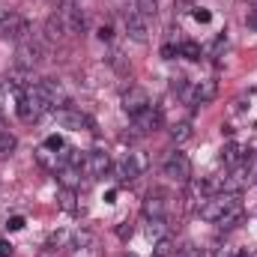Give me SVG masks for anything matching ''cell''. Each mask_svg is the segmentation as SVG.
I'll use <instances>...</instances> for the list:
<instances>
[{
  "label": "cell",
  "mask_w": 257,
  "mask_h": 257,
  "mask_svg": "<svg viewBox=\"0 0 257 257\" xmlns=\"http://www.w3.org/2000/svg\"><path fill=\"white\" fill-rule=\"evenodd\" d=\"M150 105H153V102H150V93H147L144 87H128L126 93H123V111H126L128 117L147 111Z\"/></svg>",
  "instance_id": "cell-8"
},
{
  "label": "cell",
  "mask_w": 257,
  "mask_h": 257,
  "mask_svg": "<svg viewBox=\"0 0 257 257\" xmlns=\"http://www.w3.org/2000/svg\"><path fill=\"white\" fill-rule=\"evenodd\" d=\"M218 96V84L212 81V78H206V81H200L197 87H194V105H209L212 99Z\"/></svg>",
  "instance_id": "cell-14"
},
{
  "label": "cell",
  "mask_w": 257,
  "mask_h": 257,
  "mask_svg": "<svg viewBox=\"0 0 257 257\" xmlns=\"http://www.w3.org/2000/svg\"><path fill=\"white\" fill-rule=\"evenodd\" d=\"M66 236H69L66 230H54V233L48 236V248H57V245H63V242H66Z\"/></svg>",
  "instance_id": "cell-29"
},
{
  "label": "cell",
  "mask_w": 257,
  "mask_h": 257,
  "mask_svg": "<svg viewBox=\"0 0 257 257\" xmlns=\"http://www.w3.org/2000/svg\"><path fill=\"white\" fill-rule=\"evenodd\" d=\"M36 159H39V165H42V168H51V171H57V168H60V171H63V159H60L57 153L45 150V147L36 153Z\"/></svg>",
  "instance_id": "cell-18"
},
{
  "label": "cell",
  "mask_w": 257,
  "mask_h": 257,
  "mask_svg": "<svg viewBox=\"0 0 257 257\" xmlns=\"http://www.w3.org/2000/svg\"><path fill=\"white\" fill-rule=\"evenodd\" d=\"M162 171H165V177L174 180V183H189V180H192V159H189L186 153L174 150V153L165 159Z\"/></svg>",
  "instance_id": "cell-6"
},
{
  "label": "cell",
  "mask_w": 257,
  "mask_h": 257,
  "mask_svg": "<svg viewBox=\"0 0 257 257\" xmlns=\"http://www.w3.org/2000/svg\"><path fill=\"white\" fill-rule=\"evenodd\" d=\"M72 248H75V251H87V248H93V233H90L87 227L75 230V233H72Z\"/></svg>",
  "instance_id": "cell-19"
},
{
  "label": "cell",
  "mask_w": 257,
  "mask_h": 257,
  "mask_svg": "<svg viewBox=\"0 0 257 257\" xmlns=\"http://www.w3.org/2000/svg\"><path fill=\"white\" fill-rule=\"evenodd\" d=\"M0 257H12V245L6 239H0Z\"/></svg>",
  "instance_id": "cell-34"
},
{
  "label": "cell",
  "mask_w": 257,
  "mask_h": 257,
  "mask_svg": "<svg viewBox=\"0 0 257 257\" xmlns=\"http://www.w3.org/2000/svg\"><path fill=\"white\" fill-rule=\"evenodd\" d=\"M239 203V194H212V197H206V200H200V206H197V215L203 218V221H218L230 206H236Z\"/></svg>",
  "instance_id": "cell-1"
},
{
  "label": "cell",
  "mask_w": 257,
  "mask_h": 257,
  "mask_svg": "<svg viewBox=\"0 0 257 257\" xmlns=\"http://www.w3.org/2000/svg\"><path fill=\"white\" fill-rule=\"evenodd\" d=\"M174 3H177V9H183V12L194 9V0H174Z\"/></svg>",
  "instance_id": "cell-33"
},
{
  "label": "cell",
  "mask_w": 257,
  "mask_h": 257,
  "mask_svg": "<svg viewBox=\"0 0 257 257\" xmlns=\"http://www.w3.org/2000/svg\"><path fill=\"white\" fill-rule=\"evenodd\" d=\"M45 150H51V153H57V150H66L63 138H60V135H51V138H45Z\"/></svg>",
  "instance_id": "cell-28"
},
{
  "label": "cell",
  "mask_w": 257,
  "mask_h": 257,
  "mask_svg": "<svg viewBox=\"0 0 257 257\" xmlns=\"http://www.w3.org/2000/svg\"><path fill=\"white\" fill-rule=\"evenodd\" d=\"M45 60H48V51H45V45L39 39L18 42V48H15V63H18V69H33V66H42Z\"/></svg>",
  "instance_id": "cell-3"
},
{
  "label": "cell",
  "mask_w": 257,
  "mask_h": 257,
  "mask_svg": "<svg viewBox=\"0 0 257 257\" xmlns=\"http://www.w3.org/2000/svg\"><path fill=\"white\" fill-rule=\"evenodd\" d=\"M194 21L209 24V21H212V12H209V9H194Z\"/></svg>",
  "instance_id": "cell-30"
},
{
  "label": "cell",
  "mask_w": 257,
  "mask_h": 257,
  "mask_svg": "<svg viewBox=\"0 0 257 257\" xmlns=\"http://www.w3.org/2000/svg\"><path fill=\"white\" fill-rule=\"evenodd\" d=\"M147 165H150L147 153L132 150V153H126V156L117 162V180H120V183H132V180H138V177L147 171Z\"/></svg>",
  "instance_id": "cell-4"
},
{
  "label": "cell",
  "mask_w": 257,
  "mask_h": 257,
  "mask_svg": "<svg viewBox=\"0 0 257 257\" xmlns=\"http://www.w3.org/2000/svg\"><path fill=\"white\" fill-rule=\"evenodd\" d=\"M165 212H168V192L165 189L147 192V197H144V215L147 218H165Z\"/></svg>",
  "instance_id": "cell-11"
},
{
  "label": "cell",
  "mask_w": 257,
  "mask_h": 257,
  "mask_svg": "<svg viewBox=\"0 0 257 257\" xmlns=\"http://www.w3.org/2000/svg\"><path fill=\"white\" fill-rule=\"evenodd\" d=\"M156 9H159V0H138V12L147 18V15H156Z\"/></svg>",
  "instance_id": "cell-27"
},
{
  "label": "cell",
  "mask_w": 257,
  "mask_h": 257,
  "mask_svg": "<svg viewBox=\"0 0 257 257\" xmlns=\"http://www.w3.org/2000/svg\"><path fill=\"white\" fill-rule=\"evenodd\" d=\"M108 171H111V156H108L105 150H93V153H87L84 174H87L90 180H99V177H105Z\"/></svg>",
  "instance_id": "cell-9"
},
{
  "label": "cell",
  "mask_w": 257,
  "mask_h": 257,
  "mask_svg": "<svg viewBox=\"0 0 257 257\" xmlns=\"http://www.w3.org/2000/svg\"><path fill=\"white\" fill-rule=\"evenodd\" d=\"M27 33H30V21L24 15H18L15 9H0V36L24 42V39H30Z\"/></svg>",
  "instance_id": "cell-2"
},
{
  "label": "cell",
  "mask_w": 257,
  "mask_h": 257,
  "mask_svg": "<svg viewBox=\"0 0 257 257\" xmlns=\"http://www.w3.org/2000/svg\"><path fill=\"white\" fill-rule=\"evenodd\" d=\"M111 36H114V30H111V24H102V27H99V39H102V42H108Z\"/></svg>",
  "instance_id": "cell-31"
},
{
  "label": "cell",
  "mask_w": 257,
  "mask_h": 257,
  "mask_svg": "<svg viewBox=\"0 0 257 257\" xmlns=\"http://www.w3.org/2000/svg\"><path fill=\"white\" fill-rule=\"evenodd\" d=\"M239 218H242V206L236 203V206H230V209H227V212L215 221V224H218L221 230H230V227H236V224H239Z\"/></svg>",
  "instance_id": "cell-17"
},
{
  "label": "cell",
  "mask_w": 257,
  "mask_h": 257,
  "mask_svg": "<svg viewBox=\"0 0 257 257\" xmlns=\"http://www.w3.org/2000/svg\"><path fill=\"white\" fill-rule=\"evenodd\" d=\"M78 194H75V189H60V194H57V203H60V209H66V212H78Z\"/></svg>",
  "instance_id": "cell-20"
},
{
  "label": "cell",
  "mask_w": 257,
  "mask_h": 257,
  "mask_svg": "<svg viewBox=\"0 0 257 257\" xmlns=\"http://www.w3.org/2000/svg\"><path fill=\"white\" fill-rule=\"evenodd\" d=\"M15 147H18L15 135H9V132H0V162H3V159H9V156L15 153Z\"/></svg>",
  "instance_id": "cell-22"
},
{
  "label": "cell",
  "mask_w": 257,
  "mask_h": 257,
  "mask_svg": "<svg viewBox=\"0 0 257 257\" xmlns=\"http://www.w3.org/2000/svg\"><path fill=\"white\" fill-rule=\"evenodd\" d=\"M251 257H257V254H251Z\"/></svg>",
  "instance_id": "cell-39"
},
{
  "label": "cell",
  "mask_w": 257,
  "mask_h": 257,
  "mask_svg": "<svg viewBox=\"0 0 257 257\" xmlns=\"http://www.w3.org/2000/svg\"><path fill=\"white\" fill-rule=\"evenodd\" d=\"M221 162H224V165H236V162H239V147H236V144H227L224 153H221Z\"/></svg>",
  "instance_id": "cell-25"
},
{
  "label": "cell",
  "mask_w": 257,
  "mask_h": 257,
  "mask_svg": "<svg viewBox=\"0 0 257 257\" xmlns=\"http://www.w3.org/2000/svg\"><path fill=\"white\" fill-rule=\"evenodd\" d=\"M189 138H192V123H189V120L171 126V141H174V144H186Z\"/></svg>",
  "instance_id": "cell-21"
},
{
  "label": "cell",
  "mask_w": 257,
  "mask_h": 257,
  "mask_svg": "<svg viewBox=\"0 0 257 257\" xmlns=\"http://www.w3.org/2000/svg\"><path fill=\"white\" fill-rule=\"evenodd\" d=\"M0 132H6V120H3V114H0Z\"/></svg>",
  "instance_id": "cell-38"
},
{
  "label": "cell",
  "mask_w": 257,
  "mask_h": 257,
  "mask_svg": "<svg viewBox=\"0 0 257 257\" xmlns=\"http://www.w3.org/2000/svg\"><path fill=\"white\" fill-rule=\"evenodd\" d=\"M174 93H186V78H177L174 81Z\"/></svg>",
  "instance_id": "cell-35"
},
{
  "label": "cell",
  "mask_w": 257,
  "mask_h": 257,
  "mask_svg": "<svg viewBox=\"0 0 257 257\" xmlns=\"http://www.w3.org/2000/svg\"><path fill=\"white\" fill-rule=\"evenodd\" d=\"M123 21H126V33L132 42H138V45H144L147 39H150V27H147V18L141 15V12H126L123 15Z\"/></svg>",
  "instance_id": "cell-10"
},
{
  "label": "cell",
  "mask_w": 257,
  "mask_h": 257,
  "mask_svg": "<svg viewBox=\"0 0 257 257\" xmlns=\"http://www.w3.org/2000/svg\"><path fill=\"white\" fill-rule=\"evenodd\" d=\"M120 236H123V239H128V236H132V224H128V227H120Z\"/></svg>",
  "instance_id": "cell-37"
},
{
  "label": "cell",
  "mask_w": 257,
  "mask_h": 257,
  "mask_svg": "<svg viewBox=\"0 0 257 257\" xmlns=\"http://www.w3.org/2000/svg\"><path fill=\"white\" fill-rule=\"evenodd\" d=\"M147 236H150L153 242L165 239V236H168V221H165V218H147Z\"/></svg>",
  "instance_id": "cell-15"
},
{
  "label": "cell",
  "mask_w": 257,
  "mask_h": 257,
  "mask_svg": "<svg viewBox=\"0 0 257 257\" xmlns=\"http://www.w3.org/2000/svg\"><path fill=\"white\" fill-rule=\"evenodd\" d=\"M57 123H60L63 128H72V132H81V128H93V120H90L87 114L75 111L72 105H69V108H60V111H57Z\"/></svg>",
  "instance_id": "cell-13"
},
{
  "label": "cell",
  "mask_w": 257,
  "mask_h": 257,
  "mask_svg": "<svg viewBox=\"0 0 257 257\" xmlns=\"http://www.w3.org/2000/svg\"><path fill=\"white\" fill-rule=\"evenodd\" d=\"M180 54H183L186 60H197V57H200V48H197V42H183V45H180Z\"/></svg>",
  "instance_id": "cell-26"
},
{
  "label": "cell",
  "mask_w": 257,
  "mask_h": 257,
  "mask_svg": "<svg viewBox=\"0 0 257 257\" xmlns=\"http://www.w3.org/2000/svg\"><path fill=\"white\" fill-rule=\"evenodd\" d=\"M6 227H9V230H21V227H24V218H21V215H12Z\"/></svg>",
  "instance_id": "cell-32"
},
{
  "label": "cell",
  "mask_w": 257,
  "mask_h": 257,
  "mask_svg": "<svg viewBox=\"0 0 257 257\" xmlns=\"http://www.w3.org/2000/svg\"><path fill=\"white\" fill-rule=\"evenodd\" d=\"M153 257H177V248H174V242L165 236V239H159L156 242V248H153Z\"/></svg>",
  "instance_id": "cell-23"
},
{
  "label": "cell",
  "mask_w": 257,
  "mask_h": 257,
  "mask_svg": "<svg viewBox=\"0 0 257 257\" xmlns=\"http://www.w3.org/2000/svg\"><path fill=\"white\" fill-rule=\"evenodd\" d=\"M3 105H6V84H0V111H3Z\"/></svg>",
  "instance_id": "cell-36"
},
{
  "label": "cell",
  "mask_w": 257,
  "mask_h": 257,
  "mask_svg": "<svg viewBox=\"0 0 257 257\" xmlns=\"http://www.w3.org/2000/svg\"><path fill=\"white\" fill-rule=\"evenodd\" d=\"M108 63L114 66V69H117L120 75H126V72H128V63H126V57H123V51H117V48L111 51V57H108Z\"/></svg>",
  "instance_id": "cell-24"
},
{
  "label": "cell",
  "mask_w": 257,
  "mask_h": 257,
  "mask_svg": "<svg viewBox=\"0 0 257 257\" xmlns=\"http://www.w3.org/2000/svg\"><path fill=\"white\" fill-rule=\"evenodd\" d=\"M162 108H156V105H150L147 111H141V114H135L132 117V123H135V132L138 135H147V132H156V128L162 126Z\"/></svg>",
  "instance_id": "cell-12"
},
{
  "label": "cell",
  "mask_w": 257,
  "mask_h": 257,
  "mask_svg": "<svg viewBox=\"0 0 257 257\" xmlns=\"http://www.w3.org/2000/svg\"><path fill=\"white\" fill-rule=\"evenodd\" d=\"M15 111H18V117L24 120V123H36L39 117H42V111H48V105L39 99V93L30 87L24 96H18V105H15Z\"/></svg>",
  "instance_id": "cell-7"
},
{
  "label": "cell",
  "mask_w": 257,
  "mask_h": 257,
  "mask_svg": "<svg viewBox=\"0 0 257 257\" xmlns=\"http://www.w3.org/2000/svg\"><path fill=\"white\" fill-rule=\"evenodd\" d=\"M45 36H48L51 42H57V39H63V36H66V27H63V21H60V15H57V12L45 21Z\"/></svg>",
  "instance_id": "cell-16"
},
{
  "label": "cell",
  "mask_w": 257,
  "mask_h": 257,
  "mask_svg": "<svg viewBox=\"0 0 257 257\" xmlns=\"http://www.w3.org/2000/svg\"><path fill=\"white\" fill-rule=\"evenodd\" d=\"M33 90L39 93V99H42L48 108H54V111H60V108H69V99H66L63 87H60L54 78H39V81L33 84Z\"/></svg>",
  "instance_id": "cell-5"
}]
</instances>
